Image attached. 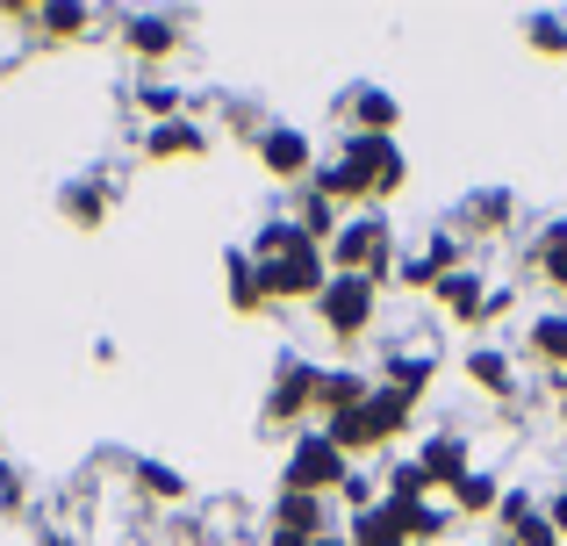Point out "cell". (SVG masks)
<instances>
[{
    "mask_svg": "<svg viewBox=\"0 0 567 546\" xmlns=\"http://www.w3.org/2000/svg\"><path fill=\"white\" fill-rule=\"evenodd\" d=\"M467 381L482 395H511V360L503 352H467Z\"/></svg>",
    "mask_w": 567,
    "mask_h": 546,
    "instance_id": "18",
    "label": "cell"
},
{
    "mask_svg": "<svg viewBox=\"0 0 567 546\" xmlns=\"http://www.w3.org/2000/svg\"><path fill=\"white\" fill-rule=\"evenodd\" d=\"M137 109L152 115V123H181V86H166V80H144V86H137Z\"/></svg>",
    "mask_w": 567,
    "mask_h": 546,
    "instance_id": "20",
    "label": "cell"
},
{
    "mask_svg": "<svg viewBox=\"0 0 567 546\" xmlns=\"http://www.w3.org/2000/svg\"><path fill=\"white\" fill-rule=\"evenodd\" d=\"M280 490H295V496H331V490H346V453H338L323 432L295 439V453H288V475H280Z\"/></svg>",
    "mask_w": 567,
    "mask_h": 546,
    "instance_id": "3",
    "label": "cell"
},
{
    "mask_svg": "<svg viewBox=\"0 0 567 546\" xmlns=\"http://www.w3.org/2000/svg\"><path fill=\"white\" fill-rule=\"evenodd\" d=\"M137 490H152V496H158V504H173V496H181V490H187V482H181V475H173V467H152V461H144V467H137Z\"/></svg>",
    "mask_w": 567,
    "mask_h": 546,
    "instance_id": "23",
    "label": "cell"
},
{
    "mask_svg": "<svg viewBox=\"0 0 567 546\" xmlns=\"http://www.w3.org/2000/svg\"><path fill=\"white\" fill-rule=\"evenodd\" d=\"M539 518H546V525H554V533L567 539V490H560V496H554V504H546V511H539Z\"/></svg>",
    "mask_w": 567,
    "mask_h": 546,
    "instance_id": "30",
    "label": "cell"
},
{
    "mask_svg": "<svg viewBox=\"0 0 567 546\" xmlns=\"http://www.w3.org/2000/svg\"><path fill=\"white\" fill-rule=\"evenodd\" d=\"M259 166L274 181H309L317 173V152H309L302 130H259Z\"/></svg>",
    "mask_w": 567,
    "mask_h": 546,
    "instance_id": "6",
    "label": "cell"
},
{
    "mask_svg": "<svg viewBox=\"0 0 567 546\" xmlns=\"http://www.w3.org/2000/svg\"><path fill=\"white\" fill-rule=\"evenodd\" d=\"M86 22H94V14H86V8H65V0H58V8H37L43 43H80V37H86Z\"/></svg>",
    "mask_w": 567,
    "mask_h": 546,
    "instance_id": "17",
    "label": "cell"
},
{
    "mask_svg": "<svg viewBox=\"0 0 567 546\" xmlns=\"http://www.w3.org/2000/svg\"><path fill=\"white\" fill-rule=\"evenodd\" d=\"M511 224V195H474L467 202V230H503Z\"/></svg>",
    "mask_w": 567,
    "mask_h": 546,
    "instance_id": "22",
    "label": "cell"
},
{
    "mask_svg": "<svg viewBox=\"0 0 567 546\" xmlns=\"http://www.w3.org/2000/svg\"><path fill=\"white\" fill-rule=\"evenodd\" d=\"M259 280H266V295H274V302H317L323 280H331V267H323L317 245H302V253H288V259H274V267H259Z\"/></svg>",
    "mask_w": 567,
    "mask_h": 546,
    "instance_id": "4",
    "label": "cell"
},
{
    "mask_svg": "<svg viewBox=\"0 0 567 546\" xmlns=\"http://www.w3.org/2000/svg\"><path fill=\"white\" fill-rule=\"evenodd\" d=\"M317 546H346V539H338V533H323V539H317Z\"/></svg>",
    "mask_w": 567,
    "mask_h": 546,
    "instance_id": "32",
    "label": "cell"
},
{
    "mask_svg": "<svg viewBox=\"0 0 567 546\" xmlns=\"http://www.w3.org/2000/svg\"><path fill=\"white\" fill-rule=\"evenodd\" d=\"M374 280H360V274H331L323 280V295H317V317H323V331L331 338H367V323H374Z\"/></svg>",
    "mask_w": 567,
    "mask_h": 546,
    "instance_id": "2",
    "label": "cell"
},
{
    "mask_svg": "<svg viewBox=\"0 0 567 546\" xmlns=\"http://www.w3.org/2000/svg\"><path fill=\"white\" fill-rule=\"evenodd\" d=\"M532 267L554 280V288H567V224H554V230L539 238V259H532Z\"/></svg>",
    "mask_w": 567,
    "mask_h": 546,
    "instance_id": "21",
    "label": "cell"
},
{
    "mask_svg": "<svg viewBox=\"0 0 567 546\" xmlns=\"http://www.w3.org/2000/svg\"><path fill=\"white\" fill-rule=\"evenodd\" d=\"M367 395H374V381L352 374V367H338V374L317 381V410H323V418H346V410H360Z\"/></svg>",
    "mask_w": 567,
    "mask_h": 546,
    "instance_id": "12",
    "label": "cell"
},
{
    "mask_svg": "<svg viewBox=\"0 0 567 546\" xmlns=\"http://www.w3.org/2000/svg\"><path fill=\"white\" fill-rule=\"evenodd\" d=\"M511 546H560V533L546 518H532V525H517V533H511Z\"/></svg>",
    "mask_w": 567,
    "mask_h": 546,
    "instance_id": "27",
    "label": "cell"
},
{
    "mask_svg": "<svg viewBox=\"0 0 567 546\" xmlns=\"http://www.w3.org/2000/svg\"><path fill=\"white\" fill-rule=\"evenodd\" d=\"M58 209H65V224H80V230H94L101 216H109V187L101 181H72L65 195H58Z\"/></svg>",
    "mask_w": 567,
    "mask_h": 546,
    "instance_id": "14",
    "label": "cell"
},
{
    "mask_svg": "<svg viewBox=\"0 0 567 546\" xmlns=\"http://www.w3.org/2000/svg\"><path fill=\"white\" fill-rule=\"evenodd\" d=\"M532 43H539V51H567V22L539 14V22H532Z\"/></svg>",
    "mask_w": 567,
    "mask_h": 546,
    "instance_id": "26",
    "label": "cell"
},
{
    "mask_svg": "<svg viewBox=\"0 0 567 546\" xmlns=\"http://www.w3.org/2000/svg\"><path fill=\"white\" fill-rule=\"evenodd\" d=\"M274 533L323 539V533H331V504H323V496H295V490H280V496H274Z\"/></svg>",
    "mask_w": 567,
    "mask_h": 546,
    "instance_id": "7",
    "label": "cell"
},
{
    "mask_svg": "<svg viewBox=\"0 0 567 546\" xmlns=\"http://www.w3.org/2000/svg\"><path fill=\"white\" fill-rule=\"evenodd\" d=\"M338 496L352 504V518H360V511H374V482H367V475H346V490H338Z\"/></svg>",
    "mask_w": 567,
    "mask_h": 546,
    "instance_id": "28",
    "label": "cell"
},
{
    "mask_svg": "<svg viewBox=\"0 0 567 546\" xmlns=\"http://www.w3.org/2000/svg\"><path fill=\"white\" fill-rule=\"evenodd\" d=\"M439 302H453L460 323H482V302H488V295H482V274H474V267L445 274V280H439Z\"/></svg>",
    "mask_w": 567,
    "mask_h": 546,
    "instance_id": "15",
    "label": "cell"
},
{
    "mask_svg": "<svg viewBox=\"0 0 567 546\" xmlns=\"http://www.w3.org/2000/svg\"><path fill=\"white\" fill-rule=\"evenodd\" d=\"M346 546H410V525H402L395 504H374V511H360V518H352Z\"/></svg>",
    "mask_w": 567,
    "mask_h": 546,
    "instance_id": "11",
    "label": "cell"
},
{
    "mask_svg": "<svg viewBox=\"0 0 567 546\" xmlns=\"http://www.w3.org/2000/svg\"><path fill=\"white\" fill-rule=\"evenodd\" d=\"M0 511H8V518L22 511V475H14V467H0Z\"/></svg>",
    "mask_w": 567,
    "mask_h": 546,
    "instance_id": "29",
    "label": "cell"
},
{
    "mask_svg": "<svg viewBox=\"0 0 567 546\" xmlns=\"http://www.w3.org/2000/svg\"><path fill=\"white\" fill-rule=\"evenodd\" d=\"M388 259H395V238H388V216H367V224H346L331 238V274H360V280H388Z\"/></svg>",
    "mask_w": 567,
    "mask_h": 546,
    "instance_id": "1",
    "label": "cell"
},
{
    "mask_svg": "<svg viewBox=\"0 0 567 546\" xmlns=\"http://www.w3.org/2000/svg\"><path fill=\"white\" fill-rule=\"evenodd\" d=\"M402 525H410V539H439V533H445V511L410 504V511H402Z\"/></svg>",
    "mask_w": 567,
    "mask_h": 546,
    "instance_id": "25",
    "label": "cell"
},
{
    "mask_svg": "<svg viewBox=\"0 0 567 546\" xmlns=\"http://www.w3.org/2000/svg\"><path fill=\"white\" fill-rule=\"evenodd\" d=\"M123 43L137 58H166V51H181V22H173V14H130Z\"/></svg>",
    "mask_w": 567,
    "mask_h": 546,
    "instance_id": "9",
    "label": "cell"
},
{
    "mask_svg": "<svg viewBox=\"0 0 567 546\" xmlns=\"http://www.w3.org/2000/svg\"><path fill=\"white\" fill-rule=\"evenodd\" d=\"M274 546H317V539H295V533H274Z\"/></svg>",
    "mask_w": 567,
    "mask_h": 546,
    "instance_id": "31",
    "label": "cell"
},
{
    "mask_svg": "<svg viewBox=\"0 0 567 546\" xmlns=\"http://www.w3.org/2000/svg\"><path fill=\"white\" fill-rule=\"evenodd\" d=\"M208 152V137H202V123H187V115H181V123H152V137H144V158H166V166H173V158H202Z\"/></svg>",
    "mask_w": 567,
    "mask_h": 546,
    "instance_id": "10",
    "label": "cell"
},
{
    "mask_svg": "<svg viewBox=\"0 0 567 546\" xmlns=\"http://www.w3.org/2000/svg\"><path fill=\"white\" fill-rule=\"evenodd\" d=\"M532 352L567 374V317H539V323H532Z\"/></svg>",
    "mask_w": 567,
    "mask_h": 546,
    "instance_id": "19",
    "label": "cell"
},
{
    "mask_svg": "<svg viewBox=\"0 0 567 546\" xmlns=\"http://www.w3.org/2000/svg\"><path fill=\"white\" fill-rule=\"evenodd\" d=\"M395 94H381V86H360V94H352V123H360V137H388V130H395Z\"/></svg>",
    "mask_w": 567,
    "mask_h": 546,
    "instance_id": "16",
    "label": "cell"
},
{
    "mask_svg": "<svg viewBox=\"0 0 567 546\" xmlns=\"http://www.w3.org/2000/svg\"><path fill=\"white\" fill-rule=\"evenodd\" d=\"M266 302H274V295H266V280H259V259H251V253H230V309L259 317Z\"/></svg>",
    "mask_w": 567,
    "mask_h": 546,
    "instance_id": "13",
    "label": "cell"
},
{
    "mask_svg": "<svg viewBox=\"0 0 567 546\" xmlns=\"http://www.w3.org/2000/svg\"><path fill=\"white\" fill-rule=\"evenodd\" d=\"M453 504H460V511H496V482H488V475H467V482L453 490Z\"/></svg>",
    "mask_w": 567,
    "mask_h": 546,
    "instance_id": "24",
    "label": "cell"
},
{
    "mask_svg": "<svg viewBox=\"0 0 567 546\" xmlns=\"http://www.w3.org/2000/svg\"><path fill=\"white\" fill-rule=\"evenodd\" d=\"M416 467H424L431 490H439V482H445V490H460V482H467V439H453V432L424 439V461H416Z\"/></svg>",
    "mask_w": 567,
    "mask_h": 546,
    "instance_id": "8",
    "label": "cell"
},
{
    "mask_svg": "<svg viewBox=\"0 0 567 546\" xmlns=\"http://www.w3.org/2000/svg\"><path fill=\"white\" fill-rule=\"evenodd\" d=\"M317 381H323V367L280 360L274 367V395H266V424H302L309 410H317Z\"/></svg>",
    "mask_w": 567,
    "mask_h": 546,
    "instance_id": "5",
    "label": "cell"
}]
</instances>
